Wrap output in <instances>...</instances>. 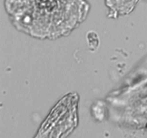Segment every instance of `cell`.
<instances>
[{"instance_id":"6da1fadb","label":"cell","mask_w":147,"mask_h":138,"mask_svg":"<svg viewBox=\"0 0 147 138\" xmlns=\"http://www.w3.org/2000/svg\"><path fill=\"white\" fill-rule=\"evenodd\" d=\"M139 0H106L109 3V7L113 8H125V11L131 9Z\"/></svg>"}]
</instances>
